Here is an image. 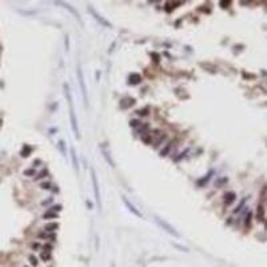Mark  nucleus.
<instances>
[{
    "mask_svg": "<svg viewBox=\"0 0 267 267\" xmlns=\"http://www.w3.org/2000/svg\"><path fill=\"white\" fill-rule=\"evenodd\" d=\"M64 89H66V96H67V100L70 103V115H71V119H72V128H74V132L76 134V136L79 138V130H77V119H76V115H75V111H74V104H72V99L70 96V92H68V85L64 84Z\"/></svg>",
    "mask_w": 267,
    "mask_h": 267,
    "instance_id": "f257e3e1",
    "label": "nucleus"
},
{
    "mask_svg": "<svg viewBox=\"0 0 267 267\" xmlns=\"http://www.w3.org/2000/svg\"><path fill=\"white\" fill-rule=\"evenodd\" d=\"M92 180H93V187H95V195H96L98 204L100 206V194H99V184H98L96 175H95V172H93V171H92Z\"/></svg>",
    "mask_w": 267,
    "mask_h": 267,
    "instance_id": "f03ea898",
    "label": "nucleus"
},
{
    "mask_svg": "<svg viewBox=\"0 0 267 267\" xmlns=\"http://www.w3.org/2000/svg\"><path fill=\"white\" fill-rule=\"evenodd\" d=\"M166 139H167V135L166 134H160V135L155 139V142H154V147L155 148H159L160 146H162L164 142H166Z\"/></svg>",
    "mask_w": 267,
    "mask_h": 267,
    "instance_id": "7ed1b4c3",
    "label": "nucleus"
},
{
    "mask_svg": "<svg viewBox=\"0 0 267 267\" xmlns=\"http://www.w3.org/2000/svg\"><path fill=\"white\" fill-rule=\"evenodd\" d=\"M156 221L159 222V225H160V226H163V227L166 229V231H168V232H170L171 235H174V236H178V232H176V231H174V229H172L171 226L166 225V223H164V222H163V221H160V219H156Z\"/></svg>",
    "mask_w": 267,
    "mask_h": 267,
    "instance_id": "20e7f679",
    "label": "nucleus"
},
{
    "mask_svg": "<svg viewBox=\"0 0 267 267\" xmlns=\"http://www.w3.org/2000/svg\"><path fill=\"white\" fill-rule=\"evenodd\" d=\"M174 146H175V142H170V143H168V144L166 146V147H164V150H162L160 155H162V156H166L167 154H170L171 150L174 148Z\"/></svg>",
    "mask_w": 267,
    "mask_h": 267,
    "instance_id": "39448f33",
    "label": "nucleus"
},
{
    "mask_svg": "<svg viewBox=\"0 0 267 267\" xmlns=\"http://www.w3.org/2000/svg\"><path fill=\"white\" fill-rule=\"evenodd\" d=\"M128 80H130V84H138V83H140L142 77H140V75L135 74V75H131V76L128 77Z\"/></svg>",
    "mask_w": 267,
    "mask_h": 267,
    "instance_id": "423d86ee",
    "label": "nucleus"
},
{
    "mask_svg": "<svg viewBox=\"0 0 267 267\" xmlns=\"http://www.w3.org/2000/svg\"><path fill=\"white\" fill-rule=\"evenodd\" d=\"M152 138H154V136H152V132H151V134H150V132H147L146 135L142 136V140H143L144 143H151V142H152Z\"/></svg>",
    "mask_w": 267,
    "mask_h": 267,
    "instance_id": "0eeeda50",
    "label": "nucleus"
},
{
    "mask_svg": "<svg viewBox=\"0 0 267 267\" xmlns=\"http://www.w3.org/2000/svg\"><path fill=\"white\" fill-rule=\"evenodd\" d=\"M58 227H59L58 223H50V225L46 226V231H48V232H50V231H55Z\"/></svg>",
    "mask_w": 267,
    "mask_h": 267,
    "instance_id": "6e6552de",
    "label": "nucleus"
},
{
    "mask_svg": "<svg viewBox=\"0 0 267 267\" xmlns=\"http://www.w3.org/2000/svg\"><path fill=\"white\" fill-rule=\"evenodd\" d=\"M124 202H126V204H127L128 207L131 208V211H132V213H135L136 215H138V217H142V214H140V213H139V211H138V210H136V208H134V207H132V204H131V203H130V202L127 200V199H124Z\"/></svg>",
    "mask_w": 267,
    "mask_h": 267,
    "instance_id": "1a4fd4ad",
    "label": "nucleus"
},
{
    "mask_svg": "<svg viewBox=\"0 0 267 267\" xmlns=\"http://www.w3.org/2000/svg\"><path fill=\"white\" fill-rule=\"evenodd\" d=\"M40 258H42L43 260H50V259H51V254H50V251H43L42 254H40Z\"/></svg>",
    "mask_w": 267,
    "mask_h": 267,
    "instance_id": "9d476101",
    "label": "nucleus"
},
{
    "mask_svg": "<svg viewBox=\"0 0 267 267\" xmlns=\"http://www.w3.org/2000/svg\"><path fill=\"white\" fill-rule=\"evenodd\" d=\"M32 151L31 147H28V146H26V147L23 148V151H22V156H28V154Z\"/></svg>",
    "mask_w": 267,
    "mask_h": 267,
    "instance_id": "9b49d317",
    "label": "nucleus"
},
{
    "mask_svg": "<svg viewBox=\"0 0 267 267\" xmlns=\"http://www.w3.org/2000/svg\"><path fill=\"white\" fill-rule=\"evenodd\" d=\"M28 259H30V262H31L32 266H38V258H36L35 255H30L28 256Z\"/></svg>",
    "mask_w": 267,
    "mask_h": 267,
    "instance_id": "f8f14e48",
    "label": "nucleus"
},
{
    "mask_svg": "<svg viewBox=\"0 0 267 267\" xmlns=\"http://www.w3.org/2000/svg\"><path fill=\"white\" fill-rule=\"evenodd\" d=\"M56 217H58V214L52 213V211H48L47 214H44V215H43V218H44V219H47V218H56Z\"/></svg>",
    "mask_w": 267,
    "mask_h": 267,
    "instance_id": "ddd939ff",
    "label": "nucleus"
},
{
    "mask_svg": "<svg viewBox=\"0 0 267 267\" xmlns=\"http://www.w3.org/2000/svg\"><path fill=\"white\" fill-rule=\"evenodd\" d=\"M24 175H26V176H32V175H35V170H34V168H31V170H26L24 171Z\"/></svg>",
    "mask_w": 267,
    "mask_h": 267,
    "instance_id": "4468645a",
    "label": "nucleus"
},
{
    "mask_svg": "<svg viewBox=\"0 0 267 267\" xmlns=\"http://www.w3.org/2000/svg\"><path fill=\"white\" fill-rule=\"evenodd\" d=\"M40 187H42V188H44V190H50V188H51V183L50 182H44V183H42V184H40Z\"/></svg>",
    "mask_w": 267,
    "mask_h": 267,
    "instance_id": "2eb2a0df",
    "label": "nucleus"
},
{
    "mask_svg": "<svg viewBox=\"0 0 267 267\" xmlns=\"http://www.w3.org/2000/svg\"><path fill=\"white\" fill-rule=\"evenodd\" d=\"M47 174H48V171H47V170H43V171H42V172H40V174H39V175H38V176H36V179H40V178H44V175H47Z\"/></svg>",
    "mask_w": 267,
    "mask_h": 267,
    "instance_id": "dca6fc26",
    "label": "nucleus"
},
{
    "mask_svg": "<svg viewBox=\"0 0 267 267\" xmlns=\"http://www.w3.org/2000/svg\"><path fill=\"white\" fill-rule=\"evenodd\" d=\"M132 126V127H139L140 126V122L139 120H131V123H130Z\"/></svg>",
    "mask_w": 267,
    "mask_h": 267,
    "instance_id": "f3484780",
    "label": "nucleus"
},
{
    "mask_svg": "<svg viewBox=\"0 0 267 267\" xmlns=\"http://www.w3.org/2000/svg\"><path fill=\"white\" fill-rule=\"evenodd\" d=\"M226 198H227V199H226V203H229L230 200H232V199H234V194H227V195H226Z\"/></svg>",
    "mask_w": 267,
    "mask_h": 267,
    "instance_id": "a211bd4d",
    "label": "nucleus"
},
{
    "mask_svg": "<svg viewBox=\"0 0 267 267\" xmlns=\"http://www.w3.org/2000/svg\"><path fill=\"white\" fill-rule=\"evenodd\" d=\"M59 148H62V152L66 155V148H64V143L63 142H59Z\"/></svg>",
    "mask_w": 267,
    "mask_h": 267,
    "instance_id": "6ab92c4d",
    "label": "nucleus"
},
{
    "mask_svg": "<svg viewBox=\"0 0 267 267\" xmlns=\"http://www.w3.org/2000/svg\"><path fill=\"white\" fill-rule=\"evenodd\" d=\"M72 158H74V164H75V168H77V162H76V158H75V152L72 150Z\"/></svg>",
    "mask_w": 267,
    "mask_h": 267,
    "instance_id": "aec40b11",
    "label": "nucleus"
},
{
    "mask_svg": "<svg viewBox=\"0 0 267 267\" xmlns=\"http://www.w3.org/2000/svg\"><path fill=\"white\" fill-rule=\"evenodd\" d=\"M51 210H54V211H60V210H62V206H55V207H52Z\"/></svg>",
    "mask_w": 267,
    "mask_h": 267,
    "instance_id": "412c9836",
    "label": "nucleus"
},
{
    "mask_svg": "<svg viewBox=\"0 0 267 267\" xmlns=\"http://www.w3.org/2000/svg\"><path fill=\"white\" fill-rule=\"evenodd\" d=\"M139 114H140V115H147V110H142V111H139Z\"/></svg>",
    "mask_w": 267,
    "mask_h": 267,
    "instance_id": "4be33fe9",
    "label": "nucleus"
}]
</instances>
